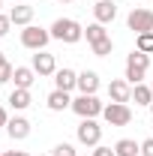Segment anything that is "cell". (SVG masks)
Wrapping results in <instances>:
<instances>
[{"label":"cell","mask_w":153,"mask_h":156,"mask_svg":"<svg viewBox=\"0 0 153 156\" xmlns=\"http://www.w3.org/2000/svg\"><path fill=\"white\" fill-rule=\"evenodd\" d=\"M48 30H51V39H57L63 45H75V42L84 39V27H81L75 18H57Z\"/></svg>","instance_id":"cell-1"},{"label":"cell","mask_w":153,"mask_h":156,"mask_svg":"<svg viewBox=\"0 0 153 156\" xmlns=\"http://www.w3.org/2000/svg\"><path fill=\"white\" fill-rule=\"evenodd\" d=\"M147 69H150V54H144V51H138V48H135L132 54H126V75L123 78H126L132 87L144 81Z\"/></svg>","instance_id":"cell-2"},{"label":"cell","mask_w":153,"mask_h":156,"mask_svg":"<svg viewBox=\"0 0 153 156\" xmlns=\"http://www.w3.org/2000/svg\"><path fill=\"white\" fill-rule=\"evenodd\" d=\"M48 42H51V30H45V27L27 24V27L21 30V45H24L27 51H45Z\"/></svg>","instance_id":"cell-3"},{"label":"cell","mask_w":153,"mask_h":156,"mask_svg":"<svg viewBox=\"0 0 153 156\" xmlns=\"http://www.w3.org/2000/svg\"><path fill=\"white\" fill-rule=\"evenodd\" d=\"M75 138H78V144H84V147H96V144L102 141V126L96 123V117H84V120L78 123Z\"/></svg>","instance_id":"cell-4"},{"label":"cell","mask_w":153,"mask_h":156,"mask_svg":"<svg viewBox=\"0 0 153 156\" xmlns=\"http://www.w3.org/2000/svg\"><path fill=\"white\" fill-rule=\"evenodd\" d=\"M102 108H105V105L96 99V93H78V96L72 99V111H75L81 120H84V117H99Z\"/></svg>","instance_id":"cell-5"},{"label":"cell","mask_w":153,"mask_h":156,"mask_svg":"<svg viewBox=\"0 0 153 156\" xmlns=\"http://www.w3.org/2000/svg\"><path fill=\"white\" fill-rule=\"evenodd\" d=\"M102 117H105L108 126H129L132 123V108L126 102H108L102 108Z\"/></svg>","instance_id":"cell-6"},{"label":"cell","mask_w":153,"mask_h":156,"mask_svg":"<svg viewBox=\"0 0 153 156\" xmlns=\"http://www.w3.org/2000/svg\"><path fill=\"white\" fill-rule=\"evenodd\" d=\"M126 27L132 30L135 36H138V33H150L153 30V12L150 9H132L129 18H126Z\"/></svg>","instance_id":"cell-7"},{"label":"cell","mask_w":153,"mask_h":156,"mask_svg":"<svg viewBox=\"0 0 153 156\" xmlns=\"http://www.w3.org/2000/svg\"><path fill=\"white\" fill-rule=\"evenodd\" d=\"M30 66H33V72L39 78H48V75L57 72V60H54V54H48V51H36L33 60H30Z\"/></svg>","instance_id":"cell-8"},{"label":"cell","mask_w":153,"mask_h":156,"mask_svg":"<svg viewBox=\"0 0 153 156\" xmlns=\"http://www.w3.org/2000/svg\"><path fill=\"white\" fill-rule=\"evenodd\" d=\"M6 132H9V138H12V141H24V138L30 135V120H27V117H21V114L9 117Z\"/></svg>","instance_id":"cell-9"},{"label":"cell","mask_w":153,"mask_h":156,"mask_svg":"<svg viewBox=\"0 0 153 156\" xmlns=\"http://www.w3.org/2000/svg\"><path fill=\"white\" fill-rule=\"evenodd\" d=\"M108 96H111V102H129L132 99V84L126 78H114L108 84Z\"/></svg>","instance_id":"cell-10"},{"label":"cell","mask_w":153,"mask_h":156,"mask_svg":"<svg viewBox=\"0 0 153 156\" xmlns=\"http://www.w3.org/2000/svg\"><path fill=\"white\" fill-rule=\"evenodd\" d=\"M54 87H57V90H66V93L75 90V87H78V72L69 69V66L57 69V72H54Z\"/></svg>","instance_id":"cell-11"},{"label":"cell","mask_w":153,"mask_h":156,"mask_svg":"<svg viewBox=\"0 0 153 156\" xmlns=\"http://www.w3.org/2000/svg\"><path fill=\"white\" fill-rule=\"evenodd\" d=\"M93 18L99 21V24H111V21L117 18V6H114V0H96V6H93Z\"/></svg>","instance_id":"cell-12"},{"label":"cell","mask_w":153,"mask_h":156,"mask_svg":"<svg viewBox=\"0 0 153 156\" xmlns=\"http://www.w3.org/2000/svg\"><path fill=\"white\" fill-rule=\"evenodd\" d=\"M33 81H36V72H33V66H15L12 84H15L18 90H30V87H33Z\"/></svg>","instance_id":"cell-13"},{"label":"cell","mask_w":153,"mask_h":156,"mask_svg":"<svg viewBox=\"0 0 153 156\" xmlns=\"http://www.w3.org/2000/svg\"><path fill=\"white\" fill-rule=\"evenodd\" d=\"M45 102H48V108H51V111H57V114H60V111H66V108H72V96H69L66 90H57V87L48 93Z\"/></svg>","instance_id":"cell-14"},{"label":"cell","mask_w":153,"mask_h":156,"mask_svg":"<svg viewBox=\"0 0 153 156\" xmlns=\"http://www.w3.org/2000/svg\"><path fill=\"white\" fill-rule=\"evenodd\" d=\"M96 90H99V72L93 69L78 72V93H96Z\"/></svg>","instance_id":"cell-15"},{"label":"cell","mask_w":153,"mask_h":156,"mask_svg":"<svg viewBox=\"0 0 153 156\" xmlns=\"http://www.w3.org/2000/svg\"><path fill=\"white\" fill-rule=\"evenodd\" d=\"M9 18L15 27H27L30 21H33V6H27V3H21V6H12L9 9Z\"/></svg>","instance_id":"cell-16"},{"label":"cell","mask_w":153,"mask_h":156,"mask_svg":"<svg viewBox=\"0 0 153 156\" xmlns=\"http://www.w3.org/2000/svg\"><path fill=\"white\" fill-rule=\"evenodd\" d=\"M6 102H9L15 111H24V108H30L33 96H30V90H18V87H15V90L9 93V99H6Z\"/></svg>","instance_id":"cell-17"},{"label":"cell","mask_w":153,"mask_h":156,"mask_svg":"<svg viewBox=\"0 0 153 156\" xmlns=\"http://www.w3.org/2000/svg\"><path fill=\"white\" fill-rule=\"evenodd\" d=\"M114 153L117 156H141V144L132 141V138H120L114 144Z\"/></svg>","instance_id":"cell-18"},{"label":"cell","mask_w":153,"mask_h":156,"mask_svg":"<svg viewBox=\"0 0 153 156\" xmlns=\"http://www.w3.org/2000/svg\"><path fill=\"white\" fill-rule=\"evenodd\" d=\"M132 99H135V105H147V108H150L153 90L147 87V84H135V87H132Z\"/></svg>","instance_id":"cell-19"},{"label":"cell","mask_w":153,"mask_h":156,"mask_svg":"<svg viewBox=\"0 0 153 156\" xmlns=\"http://www.w3.org/2000/svg\"><path fill=\"white\" fill-rule=\"evenodd\" d=\"M84 36H87V42L93 45V42H99V39H105V36H108V30H105V24H99V21H93V24H87Z\"/></svg>","instance_id":"cell-20"},{"label":"cell","mask_w":153,"mask_h":156,"mask_svg":"<svg viewBox=\"0 0 153 156\" xmlns=\"http://www.w3.org/2000/svg\"><path fill=\"white\" fill-rule=\"evenodd\" d=\"M90 51H93L96 57H108V54L114 51V39H111V36L99 39V42H93V45H90Z\"/></svg>","instance_id":"cell-21"},{"label":"cell","mask_w":153,"mask_h":156,"mask_svg":"<svg viewBox=\"0 0 153 156\" xmlns=\"http://www.w3.org/2000/svg\"><path fill=\"white\" fill-rule=\"evenodd\" d=\"M135 48L144 51V54H153V30L150 33H138L135 36Z\"/></svg>","instance_id":"cell-22"},{"label":"cell","mask_w":153,"mask_h":156,"mask_svg":"<svg viewBox=\"0 0 153 156\" xmlns=\"http://www.w3.org/2000/svg\"><path fill=\"white\" fill-rule=\"evenodd\" d=\"M51 156H78V153H75V147H72V144H66V141H63V144H57V147L51 150Z\"/></svg>","instance_id":"cell-23"},{"label":"cell","mask_w":153,"mask_h":156,"mask_svg":"<svg viewBox=\"0 0 153 156\" xmlns=\"http://www.w3.org/2000/svg\"><path fill=\"white\" fill-rule=\"evenodd\" d=\"M15 75V66L12 63H6V66H0V84H6V81H12Z\"/></svg>","instance_id":"cell-24"},{"label":"cell","mask_w":153,"mask_h":156,"mask_svg":"<svg viewBox=\"0 0 153 156\" xmlns=\"http://www.w3.org/2000/svg\"><path fill=\"white\" fill-rule=\"evenodd\" d=\"M9 27H12V18L0 12V39H3V36H6V33H9Z\"/></svg>","instance_id":"cell-25"},{"label":"cell","mask_w":153,"mask_h":156,"mask_svg":"<svg viewBox=\"0 0 153 156\" xmlns=\"http://www.w3.org/2000/svg\"><path fill=\"white\" fill-rule=\"evenodd\" d=\"M90 156H117V153L111 150V147H105V144H96V147H93V153H90Z\"/></svg>","instance_id":"cell-26"},{"label":"cell","mask_w":153,"mask_h":156,"mask_svg":"<svg viewBox=\"0 0 153 156\" xmlns=\"http://www.w3.org/2000/svg\"><path fill=\"white\" fill-rule=\"evenodd\" d=\"M141 156H153V135L141 141Z\"/></svg>","instance_id":"cell-27"},{"label":"cell","mask_w":153,"mask_h":156,"mask_svg":"<svg viewBox=\"0 0 153 156\" xmlns=\"http://www.w3.org/2000/svg\"><path fill=\"white\" fill-rule=\"evenodd\" d=\"M6 123H9V114H6V108H3V105H0V129H3V126H6Z\"/></svg>","instance_id":"cell-28"},{"label":"cell","mask_w":153,"mask_h":156,"mask_svg":"<svg viewBox=\"0 0 153 156\" xmlns=\"http://www.w3.org/2000/svg\"><path fill=\"white\" fill-rule=\"evenodd\" d=\"M0 156H30L27 150H6V153H0Z\"/></svg>","instance_id":"cell-29"},{"label":"cell","mask_w":153,"mask_h":156,"mask_svg":"<svg viewBox=\"0 0 153 156\" xmlns=\"http://www.w3.org/2000/svg\"><path fill=\"white\" fill-rule=\"evenodd\" d=\"M6 63H9V60H6V54H3V51H0V66H6Z\"/></svg>","instance_id":"cell-30"},{"label":"cell","mask_w":153,"mask_h":156,"mask_svg":"<svg viewBox=\"0 0 153 156\" xmlns=\"http://www.w3.org/2000/svg\"><path fill=\"white\" fill-rule=\"evenodd\" d=\"M57 3H75V0H57Z\"/></svg>","instance_id":"cell-31"},{"label":"cell","mask_w":153,"mask_h":156,"mask_svg":"<svg viewBox=\"0 0 153 156\" xmlns=\"http://www.w3.org/2000/svg\"><path fill=\"white\" fill-rule=\"evenodd\" d=\"M150 114H153V102H150Z\"/></svg>","instance_id":"cell-32"},{"label":"cell","mask_w":153,"mask_h":156,"mask_svg":"<svg viewBox=\"0 0 153 156\" xmlns=\"http://www.w3.org/2000/svg\"><path fill=\"white\" fill-rule=\"evenodd\" d=\"M0 6H3V0H0Z\"/></svg>","instance_id":"cell-33"},{"label":"cell","mask_w":153,"mask_h":156,"mask_svg":"<svg viewBox=\"0 0 153 156\" xmlns=\"http://www.w3.org/2000/svg\"><path fill=\"white\" fill-rule=\"evenodd\" d=\"M150 90H153V84H150Z\"/></svg>","instance_id":"cell-34"},{"label":"cell","mask_w":153,"mask_h":156,"mask_svg":"<svg viewBox=\"0 0 153 156\" xmlns=\"http://www.w3.org/2000/svg\"><path fill=\"white\" fill-rule=\"evenodd\" d=\"M78 156H84V153H78Z\"/></svg>","instance_id":"cell-35"}]
</instances>
